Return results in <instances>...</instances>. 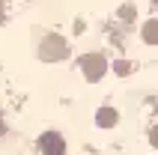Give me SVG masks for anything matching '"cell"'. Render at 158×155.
<instances>
[]
</instances>
